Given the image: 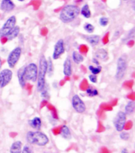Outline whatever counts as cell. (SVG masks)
Instances as JSON below:
<instances>
[{"instance_id": "1", "label": "cell", "mask_w": 135, "mask_h": 153, "mask_svg": "<svg viewBox=\"0 0 135 153\" xmlns=\"http://www.w3.org/2000/svg\"><path fill=\"white\" fill-rule=\"evenodd\" d=\"M80 14V8L74 4L66 5L59 13V19L62 22L68 24L75 20Z\"/></svg>"}, {"instance_id": "2", "label": "cell", "mask_w": 135, "mask_h": 153, "mask_svg": "<svg viewBox=\"0 0 135 153\" xmlns=\"http://www.w3.org/2000/svg\"><path fill=\"white\" fill-rule=\"evenodd\" d=\"M26 140L29 144L37 145V146L44 147L49 143V137L43 132L40 130L29 131L26 133Z\"/></svg>"}, {"instance_id": "3", "label": "cell", "mask_w": 135, "mask_h": 153, "mask_svg": "<svg viewBox=\"0 0 135 153\" xmlns=\"http://www.w3.org/2000/svg\"><path fill=\"white\" fill-rule=\"evenodd\" d=\"M47 66L48 61L45 56L42 54L40 57L39 66H38V75L37 79V89L39 92L45 87L46 85V76H47Z\"/></svg>"}, {"instance_id": "4", "label": "cell", "mask_w": 135, "mask_h": 153, "mask_svg": "<svg viewBox=\"0 0 135 153\" xmlns=\"http://www.w3.org/2000/svg\"><path fill=\"white\" fill-rule=\"evenodd\" d=\"M23 74L25 81L36 82L38 75V65L36 63H29L23 67Z\"/></svg>"}, {"instance_id": "5", "label": "cell", "mask_w": 135, "mask_h": 153, "mask_svg": "<svg viewBox=\"0 0 135 153\" xmlns=\"http://www.w3.org/2000/svg\"><path fill=\"white\" fill-rule=\"evenodd\" d=\"M128 68V63L127 59L125 56H121L117 59L116 64V71H115V76L114 78L117 81H121L125 76H126V71Z\"/></svg>"}, {"instance_id": "6", "label": "cell", "mask_w": 135, "mask_h": 153, "mask_svg": "<svg viewBox=\"0 0 135 153\" xmlns=\"http://www.w3.org/2000/svg\"><path fill=\"white\" fill-rule=\"evenodd\" d=\"M22 55V48L20 46H17L13 48L7 56V62L10 68H14L20 60Z\"/></svg>"}, {"instance_id": "7", "label": "cell", "mask_w": 135, "mask_h": 153, "mask_svg": "<svg viewBox=\"0 0 135 153\" xmlns=\"http://www.w3.org/2000/svg\"><path fill=\"white\" fill-rule=\"evenodd\" d=\"M17 24V18L14 15H12L7 19L4 24L0 29V38L6 37L8 33L11 31Z\"/></svg>"}, {"instance_id": "8", "label": "cell", "mask_w": 135, "mask_h": 153, "mask_svg": "<svg viewBox=\"0 0 135 153\" xmlns=\"http://www.w3.org/2000/svg\"><path fill=\"white\" fill-rule=\"evenodd\" d=\"M126 117H127V116L123 111H119L117 113L116 116L114 117V121H113L114 127L116 129L117 132L121 133L123 131L126 123Z\"/></svg>"}, {"instance_id": "9", "label": "cell", "mask_w": 135, "mask_h": 153, "mask_svg": "<svg viewBox=\"0 0 135 153\" xmlns=\"http://www.w3.org/2000/svg\"><path fill=\"white\" fill-rule=\"evenodd\" d=\"M13 79V71L10 68L0 70V88H4L10 84Z\"/></svg>"}, {"instance_id": "10", "label": "cell", "mask_w": 135, "mask_h": 153, "mask_svg": "<svg viewBox=\"0 0 135 153\" xmlns=\"http://www.w3.org/2000/svg\"><path fill=\"white\" fill-rule=\"evenodd\" d=\"M71 104L73 109L78 114H84L86 111V105L85 102L78 94H74L71 98Z\"/></svg>"}, {"instance_id": "11", "label": "cell", "mask_w": 135, "mask_h": 153, "mask_svg": "<svg viewBox=\"0 0 135 153\" xmlns=\"http://www.w3.org/2000/svg\"><path fill=\"white\" fill-rule=\"evenodd\" d=\"M66 52V48H65V41L63 39H59L56 41L54 46V49H53L52 56H51V59L54 60L59 59L62 55H63Z\"/></svg>"}, {"instance_id": "12", "label": "cell", "mask_w": 135, "mask_h": 153, "mask_svg": "<svg viewBox=\"0 0 135 153\" xmlns=\"http://www.w3.org/2000/svg\"><path fill=\"white\" fill-rule=\"evenodd\" d=\"M62 72L66 77H70L73 73V65H72V59L70 56H67L63 63V68Z\"/></svg>"}, {"instance_id": "13", "label": "cell", "mask_w": 135, "mask_h": 153, "mask_svg": "<svg viewBox=\"0 0 135 153\" xmlns=\"http://www.w3.org/2000/svg\"><path fill=\"white\" fill-rule=\"evenodd\" d=\"M15 8V4L12 0H2L0 2V9L3 12L9 13L14 10Z\"/></svg>"}, {"instance_id": "14", "label": "cell", "mask_w": 135, "mask_h": 153, "mask_svg": "<svg viewBox=\"0 0 135 153\" xmlns=\"http://www.w3.org/2000/svg\"><path fill=\"white\" fill-rule=\"evenodd\" d=\"M83 38L85 39V41L87 42L92 47H96L98 45L99 43L101 42V37L99 35L95 34H90V35H85L83 36Z\"/></svg>"}, {"instance_id": "15", "label": "cell", "mask_w": 135, "mask_h": 153, "mask_svg": "<svg viewBox=\"0 0 135 153\" xmlns=\"http://www.w3.org/2000/svg\"><path fill=\"white\" fill-rule=\"evenodd\" d=\"M94 57L100 61H103L106 62L109 58V56H108V51L104 49V48H98L97 50L95 51V53H94Z\"/></svg>"}, {"instance_id": "16", "label": "cell", "mask_w": 135, "mask_h": 153, "mask_svg": "<svg viewBox=\"0 0 135 153\" xmlns=\"http://www.w3.org/2000/svg\"><path fill=\"white\" fill-rule=\"evenodd\" d=\"M29 126L34 130H40L42 126L41 118L39 117H34L33 118L30 119L29 121Z\"/></svg>"}, {"instance_id": "17", "label": "cell", "mask_w": 135, "mask_h": 153, "mask_svg": "<svg viewBox=\"0 0 135 153\" xmlns=\"http://www.w3.org/2000/svg\"><path fill=\"white\" fill-rule=\"evenodd\" d=\"M22 147V142L20 140H16V141L13 142V144H11L10 149V153H21Z\"/></svg>"}, {"instance_id": "18", "label": "cell", "mask_w": 135, "mask_h": 153, "mask_svg": "<svg viewBox=\"0 0 135 153\" xmlns=\"http://www.w3.org/2000/svg\"><path fill=\"white\" fill-rule=\"evenodd\" d=\"M20 31H21V28H20V26L16 25L14 27V29L6 36V38H7L8 41H12V40H14V39L17 38V37H18V35L20 34Z\"/></svg>"}, {"instance_id": "19", "label": "cell", "mask_w": 135, "mask_h": 153, "mask_svg": "<svg viewBox=\"0 0 135 153\" xmlns=\"http://www.w3.org/2000/svg\"><path fill=\"white\" fill-rule=\"evenodd\" d=\"M135 110V102L134 101L131 100L127 102V103L125 105V110L123 112L126 114V116H130V115L133 114L134 113Z\"/></svg>"}, {"instance_id": "20", "label": "cell", "mask_w": 135, "mask_h": 153, "mask_svg": "<svg viewBox=\"0 0 135 153\" xmlns=\"http://www.w3.org/2000/svg\"><path fill=\"white\" fill-rule=\"evenodd\" d=\"M71 58H72L73 62H74V63L77 64H81V63L84 61V59H85V58H84L82 54L79 53V52L77 50L73 51L72 55H71Z\"/></svg>"}, {"instance_id": "21", "label": "cell", "mask_w": 135, "mask_h": 153, "mask_svg": "<svg viewBox=\"0 0 135 153\" xmlns=\"http://www.w3.org/2000/svg\"><path fill=\"white\" fill-rule=\"evenodd\" d=\"M60 136H61L63 139H71V137H72V136H71V132L68 126H66V125H63V126L61 127V128H60Z\"/></svg>"}, {"instance_id": "22", "label": "cell", "mask_w": 135, "mask_h": 153, "mask_svg": "<svg viewBox=\"0 0 135 153\" xmlns=\"http://www.w3.org/2000/svg\"><path fill=\"white\" fill-rule=\"evenodd\" d=\"M17 76H18V82L20 87L21 88H25L26 86V81L24 77V74H23V68H19L17 71Z\"/></svg>"}, {"instance_id": "23", "label": "cell", "mask_w": 135, "mask_h": 153, "mask_svg": "<svg viewBox=\"0 0 135 153\" xmlns=\"http://www.w3.org/2000/svg\"><path fill=\"white\" fill-rule=\"evenodd\" d=\"M80 14L82 15L85 19H90L92 16L91 10H90V6L86 4L83 5V7L80 9Z\"/></svg>"}, {"instance_id": "24", "label": "cell", "mask_w": 135, "mask_h": 153, "mask_svg": "<svg viewBox=\"0 0 135 153\" xmlns=\"http://www.w3.org/2000/svg\"><path fill=\"white\" fill-rule=\"evenodd\" d=\"M134 37H135V30H134V28H133V29H131V30L127 33V34L123 37V39L122 40V41L124 42V43H126V42H129V41H131V40H133V39L134 38Z\"/></svg>"}, {"instance_id": "25", "label": "cell", "mask_w": 135, "mask_h": 153, "mask_svg": "<svg viewBox=\"0 0 135 153\" xmlns=\"http://www.w3.org/2000/svg\"><path fill=\"white\" fill-rule=\"evenodd\" d=\"M48 61V66H47V75L48 76H51L54 73V64H53L52 59L51 58H48L47 59Z\"/></svg>"}, {"instance_id": "26", "label": "cell", "mask_w": 135, "mask_h": 153, "mask_svg": "<svg viewBox=\"0 0 135 153\" xmlns=\"http://www.w3.org/2000/svg\"><path fill=\"white\" fill-rule=\"evenodd\" d=\"M40 95H41V98H43L44 100H49V98H50V93H49V89H48V86L47 83H46L45 87L41 90V91H40Z\"/></svg>"}, {"instance_id": "27", "label": "cell", "mask_w": 135, "mask_h": 153, "mask_svg": "<svg viewBox=\"0 0 135 153\" xmlns=\"http://www.w3.org/2000/svg\"><path fill=\"white\" fill-rule=\"evenodd\" d=\"M89 68V71L91 72V74L92 75H99L102 71V67L101 65H98V66H93V65H90L88 67Z\"/></svg>"}, {"instance_id": "28", "label": "cell", "mask_w": 135, "mask_h": 153, "mask_svg": "<svg viewBox=\"0 0 135 153\" xmlns=\"http://www.w3.org/2000/svg\"><path fill=\"white\" fill-rule=\"evenodd\" d=\"M86 94L89 97H96L99 94V91L98 90L96 89V88H94L93 87H89L86 89Z\"/></svg>"}, {"instance_id": "29", "label": "cell", "mask_w": 135, "mask_h": 153, "mask_svg": "<svg viewBox=\"0 0 135 153\" xmlns=\"http://www.w3.org/2000/svg\"><path fill=\"white\" fill-rule=\"evenodd\" d=\"M83 29L85 30V32L88 33H90V34H92V33L94 32V30H95V27H94V25L91 23H85V25L83 26Z\"/></svg>"}, {"instance_id": "30", "label": "cell", "mask_w": 135, "mask_h": 153, "mask_svg": "<svg viewBox=\"0 0 135 153\" xmlns=\"http://www.w3.org/2000/svg\"><path fill=\"white\" fill-rule=\"evenodd\" d=\"M108 23H109V19L107 17L103 16L99 19V24L102 27H106L108 25Z\"/></svg>"}, {"instance_id": "31", "label": "cell", "mask_w": 135, "mask_h": 153, "mask_svg": "<svg viewBox=\"0 0 135 153\" xmlns=\"http://www.w3.org/2000/svg\"><path fill=\"white\" fill-rule=\"evenodd\" d=\"M21 153H34V152H33V150H32V148L29 145L26 144V145L22 147Z\"/></svg>"}, {"instance_id": "32", "label": "cell", "mask_w": 135, "mask_h": 153, "mask_svg": "<svg viewBox=\"0 0 135 153\" xmlns=\"http://www.w3.org/2000/svg\"><path fill=\"white\" fill-rule=\"evenodd\" d=\"M119 137H120V139L123 140H128L130 139V134L128 133H126V132L123 131L119 134Z\"/></svg>"}, {"instance_id": "33", "label": "cell", "mask_w": 135, "mask_h": 153, "mask_svg": "<svg viewBox=\"0 0 135 153\" xmlns=\"http://www.w3.org/2000/svg\"><path fill=\"white\" fill-rule=\"evenodd\" d=\"M89 79L92 83H96L97 82V76L90 74V75H89Z\"/></svg>"}, {"instance_id": "34", "label": "cell", "mask_w": 135, "mask_h": 153, "mask_svg": "<svg viewBox=\"0 0 135 153\" xmlns=\"http://www.w3.org/2000/svg\"><path fill=\"white\" fill-rule=\"evenodd\" d=\"M92 63H93L96 66H98V65H100V61H99L98 59H96L95 57H93L92 59Z\"/></svg>"}, {"instance_id": "35", "label": "cell", "mask_w": 135, "mask_h": 153, "mask_svg": "<svg viewBox=\"0 0 135 153\" xmlns=\"http://www.w3.org/2000/svg\"><path fill=\"white\" fill-rule=\"evenodd\" d=\"M121 153H129L127 149H123L121 151Z\"/></svg>"}, {"instance_id": "36", "label": "cell", "mask_w": 135, "mask_h": 153, "mask_svg": "<svg viewBox=\"0 0 135 153\" xmlns=\"http://www.w3.org/2000/svg\"><path fill=\"white\" fill-rule=\"evenodd\" d=\"M2 60L1 56H0V70H1V68H2Z\"/></svg>"}, {"instance_id": "37", "label": "cell", "mask_w": 135, "mask_h": 153, "mask_svg": "<svg viewBox=\"0 0 135 153\" xmlns=\"http://www.w3.org/2000/svg\"><path fill=\"white\" fill-rule=\"evenodd\" d=\"M18 1H19V2H24L25 0H18Z\"/></svg>"}, {"instance_id": "38", "label": "cell", "mask_w": 135, "mask_h": 153, "mask_svg": "<svg viewBox=\"0 0 135 153\" xmlns=\"http://www.w3.org/2000/svg\"><path fill=\"white\" fill-rule=\"evenodd\" d=\"M123 1H129V0H123Z\"/></svg>"}, {"instance_id": "39", "label": "cell", "mask_w": 135, "mask_h": 153, "mask_svg": "<svg viewBox=\"0 0 135 153\" xmlns=\"http://www.w3.org/2000/svg\"><path fill=\"white\" fill-rule=\"evenodd\" d=\"M44 153H50V152H44Z\"/></svg>"}]
</instances>
